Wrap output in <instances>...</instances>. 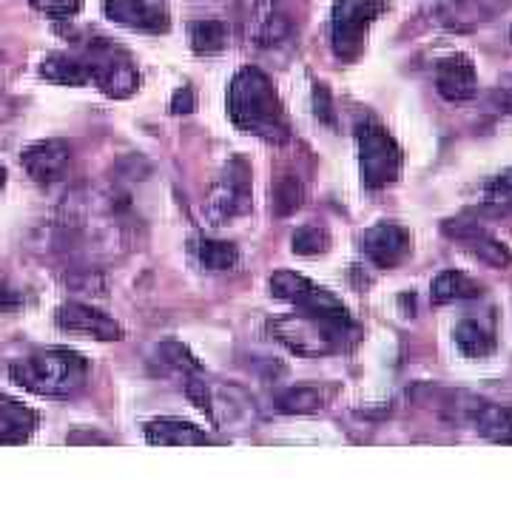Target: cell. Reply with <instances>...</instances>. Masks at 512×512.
Returning a JSON list of instances; mask_svg holds the SVG:
<instances>
[{"label":"cell","mask_w":512,"mask_h":512,"mask_svg":"<svg viewBox=\"0 0 512 512\" xmlns=\"http://www.w3.org/2000/svg\"><path fill=\"white\" fill-rule=\"evenodd\" d=\"M228 114L234 126L268 143H285L291 137V123L282 109V100L265 74L245 66L231 80L228 89Z\"/></svg>","instance_id":"6da1fadb"},{"label":"cell","mask_w":512,"mask_h":512,"mask_svg":"<svg viewBox=\"0 0 512 512\" xmlns=\"http://www.w3.org/2000/svg\"><path fill=\"white\" fill-rule=\"evenodd\" d=\"M9 379L37 396L69 399L89 382V362L69 348L35 350L9 365Z\"/></svg>","instance_id":"7a4b0ae2"},{"label":"cell","mask_w":512,"mask_h":512,"mask_svg":"<svg viewBox=\"0 0 512 512\" xmlns=\"http://www.w3.org/2000/svg\"><path fill=\"white\" fill-rule=\"evenodd\" d=\"M274 336L288 345L299 356H328L348 345V339H356L353 322H333L311 313H293L271 322Z\"/></svg>","instance_id":"3957f363"},{"label":"cell","mask_w":512,"mask_h":512,"mask_svg":"<svg viewBox=\"0 0 512 512\" xmlns=\"http://www.w3.org/2000/svg\"><path fill=\"white\" fill-rule=\"evenodd\" d=\"M80 60L86 63V69L92 74L94 86H100V92L109 94L114 100H123L128 94L137 92L140 86V74L134 60L128 57L126 49L114 46L106 37H94L80 46Z\"/></svg>","instance_id":"277c9868"},{"label":"cell","mask_w":512,"mask_h":512,"mask_svg":"<svg viewBox=\"0 0 512 512\" xmlns=\"http://www.w3.org/2000/svg\"><path fill=\"white\" fill-rule=\"evenodd\" d=\"M387 12V0H339L330 18V43L333 55L353 63L365 52L367 32Z\"/></svg>","instance_id":"5b68a950"},{"label":"cell","mask_w":512,"mask_h":512,"mask_svg":"<svg viewBox=\"0 0 512 512\" xmlns=\"http://www.w3.org/2000/svg\"><path fill=\"white\" fill-rule=\"evenodd\" d=\"M359 143V171L367 188H387L402 174V148L379 123L365 120L356 126Z\"/></svg>","instance_id":"8992f818"},{"label":"cell","mask_w":512,"mask_h":512,"mask_svg":"<svg viewBox=\"0 0 512 512\" xmlns=\"http://www.w3.org/2000/svg\"><path fill=\"white\" fill-rule=\"evenodd\" d=\"M271 293L282 302H291L296 311L333 319V322H353L348 308L325 288H319L308 276L293 274V271H276L271 276Z\"/></svg>","instance_id":"52a82bcc"},{"label":"cell","mask_w":512,"mask_h":512,"mask_svg":"<svg viewBox=\"0 0 512 512\" xmlns=\"http://www.w3.org/2000/svg\"><path fill=\"white\" fill-rule=\"evenodd\" d=\"M248 208H251V168L245 160L234 157L205 202V214L214 220V225H222L245 214Z\"/></svg>","instance_id":"ba28073f"},{"label":"cell","mask_w":512,"mask_h":512,"mask_svg":"<svg viewBox=\"0 0 512 512\" xmlns=\"http://www.w3.org/2000/svg\"><path fill=\"white\" fill-rule=\"evenodd\" d=\"M410 231L396 222H379L367 228L362 237V251L376 268H396L410 254Z\"/></svg>","instance_id":"9c48e42d"},{"label":"cell","mask_w":512,"mask_h":512,"mask_svg":"<svg viewBox=\"0 0 512 512\" xmlns=\"http://www.w3.org/2000/svg\"><path fill=\"white\" fill-rule=\"evenodd\" d=\"M55 319L63 330L89 336V339H100V342L123 339V328L111 316L100 313L97 308H89V305H80V302H69V305L57 308Z\"/></svg>","instance_id":"30bf717a"},{"label":"cell","mask_w":512,"mask_h":512,"mask_svg":"<svg viewBox=\"0 0 512 512\" xmlns=\"http://www.w3.org/2000/svg\"><path fill=\"white\" fill-rule=\"evenodd\" d=\"M23 168L29 171V177L37 183H57L66 177L69 163H72V148L63 140H43L23 151L20 157Z\"/></svg>","instance_id":"8fae6325"},{"label":"cell","mask_w":512,"mask_h":512,"mask_svg":"<svg viewBox=\"0 0 512 512\" xmlns=\"http://www.w3.org/2000/svg\"><path fill=\"white\" fill-rule=\"evenodd\" d=\"M103 12L111 23H120L134 32H151V35L168 32V15L160 6H151L146 0H103Z\"/></svg>","instance_id":"7c38bea8"},{"label":"cell","mask_w":512,"mask_h":512,"mask_svg":"<svg viewBox=\"0 0 512 512\" xmlns=\"http://www.w3.org/2000/svg\"><path fill=\"white\" fill-rule=\"evenodd\" d=\"M436 86L439 94L450 103H461L470 100L478 92L476 66L467 55H450L436 66Z\"/></svg>","instance_id":"4fadbf2b"},{"label":"cell","mask_w":512,"mask_h":512,"mask_svg":"<svg viewBox=\"0 0 512 512\" xmlns=\"http://www.w3.org/2000/svg\"><path fill=\"white\" fill-rule=\"evenodd\" d=\"M447 234H453L467 251H473L478 259L490 262L495 268H510L512 265V254L507 251V245L498 242L493 234H487L478 225H447Z\"/></svg>","instance_id":"5bb4252c"},{"label":"cell","mask_w":512,"mask_h":512,"mask_svg":"<svg viewBox=\"0 0 512 512\" xmlns=\"http://www.w3.org/2000/svg\"><path fill=\"white\" fill-rule=\"evenodd\" d=\"M146 439L148 444H180V447H205L214 441L197 424L183 419H154L146 427Z\"/></svg>","instance_id":"9a60e30c"},{"label":"cell","mask_w":512,"mask_h":512,"mask_svg":"<svg viewBox=\"0 0 512 512\" xmlns=\"http://www.w3.org/2000/svg\"><path fill=\"white\" fill-rule=\"evenodd\" d=\"M37 413L9 396H0V444H23L35 433Z\"/></svg>","instance_id":"2e32d148"},{"label":"cell","mask_w":512,"mask_h":512,"mask_svg":"<svg viewBox=\"0 0 512 512\" xmlns=\"http://www.w3.org/2000/svg\"><path fill=\"white\" fill-rule=\"evenodd\" d=\"M456 339L458 350L470 359H484L495 350V328L493 322H484V319H461L456 325Z\"/></svg>","instance_id":"e0dca14e"},{"label":"cell","mask_w":512,"mask_h":512,"mask_svg":"<svg viewBox=\"0 0 512 512\" xmlns=\"http://www.w3.org/2000/svg\"><path fill=\"white\" fill-rule=\"evenodd\" d=\"M40 74L46 80H52L57 86H89L92 83V74L86 69V63L80 60V55H69V52H55L43 60Z\"/></svg>","instance_id":"ac0fdd59"},{"label":"cell","mask_w":512,"mask_h":512,"mask_svg":"<svg viewBox=\"0 0 512 512\" xmlns=\"http://www.w3.org/2000/svg\"><path fill=\"white\" fill-rule=\"evenodd\" d=\"M430 296L436 305H447V302H464V299H478L481 296V285L476 279H470L461 271H444L436 276Z\"/></svg>","instance_id":"d6986e66"},{"label":"cell","mask_w":512,"mask_h":512,"mask_svg":"<svg viewBox=\"0 0 512 512\" xmlns=\"http://www.w3.org/2000/svg\"><path fill=\"white\" fill-rule=\"evenodd\" d=\"M473 424L478 433L487 439L512 444V407H498V404H478L473 410Z\"/></svg>","instance_id":"ffe728a7"},{"label":"cell","mask_w":512,"mask_h":512,"mask_svg":"<svg viewBox=\"0 0 512 512\" xmlns=\"http://www.w3.org/2000/svg\"><path fill=\"white\" fill-rule=\"evenodd\" d=\"M228 23L222 20H194L188 26V37H191V49L197 55H217L228 46Z\"/></svg>","instance_id":"44dd1931"},{"label":"cell","mask_w":512,"mask_h":512,"mask_svg":"<svg viewBox=\"0 0 512 512\" xmlns=\"http://www.w3.org/2000/svg\"><path fill=\"white\" fill-rule=\"evenodd\" d=\"M328 402V390L313 387V384H299L279 396V410L282 413H313Z\"/></svg>","instance_id":"7402d4cb"},{"label":"cell","mask_w":512,"mask_h":512,"mask_svg":"<svg viewBox=\"0 0 512 512\" xmlns=\"http://www.w3.org/2000/svg\"><path fill=\"white\" fill-rule=\"evenodd\" d=\"M200 262L208 271H231L239 262V251L231 242H217V239H202L197 245Z\"/></svg>","instance_id":"603a6c76"},{"label":"cell","mask_w":512,"mask_h":512,"mask_svg":"<svg viewBox=\"0 0 512 512\" xmlns=\"http://www.w3.org/2000/svg\"><path fill=\"white\" fill-rule=\"evenodd\" d=\"M293 254L299 256H316L325 254L330 248V234L322 225H305L293 234Z\"/></svg>","instance_id":"cb8c5ba5"},{"label":"cell","mask_w":512,"mask_h":512,"mask_svg":"<svg viewBox=\"0 0 512 512\" xmlns=\"http://www.w3.org/2000/svg\"><path fill=\"white\" fill-rule=\"evenodd\" d=\"M29 3L49 18H72L83 6V0H29Z\"/></svg>","instance_id":"d4e9b609"},{"label":"cell","mask_w":512,"mask_h":512,"mask_svg":"<svg viewBox=\"0 0 512 512\" xmlns=\"http://www.w3.org/2000/svg\"><path fill=\"white\" fill-rule=\"evenodd\" d=\"M299 197H302V188H299V183L296 180H282L279 183V188H276V211L279 214H291L293 208H299Z\"/></svg>","instance_id":"484cf974"},{"label":"cell","mask_w":512,"mask_h":512,"mask_svg":"<svg viewBox=\"0 0 512 512\" xmlns=\"http://www.w3.org/2000/svg\"><path fill=\"white\" fill-rule=\"evenodd\" d=\"M160 356H163V362L174 365L177 370H183V373L185 370H200L197 359H194L183 345H177V342H168V345H163V348H160Z\"/></svg>","instance_id":"4316f807"},{"label":"cell","mask_w":512,"mask_h":512,"mask_svg":"<svg viewBox=\"0 0 512 512\" xmlns=\"http://www.w3.org/2000/svg\"><path fill=\"white\" fill-rule=\"evenodd\" d=\"M490 200L493 202H512V168L504 171L493 185H490Z\"/></svg>","instance_id":"83f0119b"},{"label":"cell","mask_w":512,"mask_h":512,"mask_svg":"<svg viewBox=\"0 0 512 512\" xmlns=\"http://www.w3.org/2000/svg\"><path fill=\"white\" fill-rule=\"evenodd\" d=\"M171 111H174V114H188V111H194V92H191L188 86L174 92V97H171Z\"/></svg>","instance_id":"f1b7e54d"},{"label":"cell","mask_w":512,"mask_h":512,"mask_svg":"<svg viewBox=\"0 0 512 512\" xmlns=\"http://www.w3.org/2000/svg\"><path fill=\"white\" fill-rule=\"evenodd\" d=\"M316 94L322 97V103L316 100V114L322 117V120H328V123H333V109H330V97H328V89L325 86H316Z\"/></svg>","instance_id":"f546056e"},{"label":"cell","mask_w":512,"mask_h":512,"mask_svg":"<svg viewBox=\"0 0 512 512\" xmlns=\"http://www.w3.org/2000/svg\"><path fill=\"white\" fill-rule=\"evenodd\" d=\"M20 302H23V299H20V293L9 291V288H0V308H3V311H12V308H18Z\"/></svg>","instance_id":"4dcf8cb0"},{"label":"cell","mask_w":512,"mask_h":512,"mask_svg":"<svg viewBox=\"0 0 512 512\" xmlns=\"http://www.w3.org/2000/svg\"><path fill=\"white\" fill-rule=\"evenodd\" d=\"M495 100H498V106L504 111H512V89H504V92L495 94Z\"/></svg>","instance_id":"1f68e13d"},{"label":"cell","mask_w":512,"mask_h":512,"mask_svg":"<svg viewBox=\"0 0 512 512\" xmlns=\"http://www.w3.org/2000/svg\"><path fill=\"white\" fill-rule=\"evenodd\" d=\"M3 185H6V168L0 165V188H3Z\"/></svg>","instance_id":"d6a6232c"}]
</instances>
